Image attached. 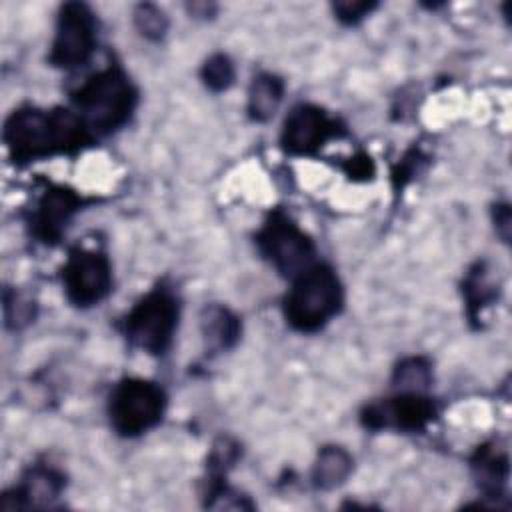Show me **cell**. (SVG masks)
Here are the masks:
<instances>
[{
	"label": "cell",
	"mask_w": 512,
	"mask_h": 512,
	"mask_svg": "<svg viewBox=\"0 0 512 512\" xmlns=\"http://www.w3.org/2000/svg\"><path fill=\"white\" fill-rule=\"evenodd\" d=\"M2 138L14 162H30L56 152L78 150L92 142V132L70 110L24 106L8 116Z\"/></svg>",
	"instance_id": "cell-1"
},
{
	"label": "cell",
	"mask_w": 512,
	"mask_h": 512,
	"mask_svg": "<svg viewBox=\"0 0 512 512\" xmlns=\"http://www.w3.org/2000/svg\"><path fill=\"white\" fill-rule=\"evenodd\" d=\"M72 100L90 132L108 134L130 120L138 102V90L118 66H108L82 82Z\"/></svg>",
	"instance_id": "cell-2"
},
{
	"label": "cell",
	"mask_w": 512,
	"mask_h": 512,
	"mask_svg": "<svg viewBox=\"0 0 512 512\" xmlns=\"http://www.w3.org/2000/svg\"><path fill=\"white\" fill-rule=\"evenodd\" d=\"M344 302L342 284L326 264H312L294 278L284 300L286 322L298 332H316L332 320Z\"/></svg>",
	"instance_id": "cell-3"
},
{
	"label": "cell",
	"mask_w": 512,
	"mask_h": 512,
	"mask_svg": "<svg viewBox=\"0 0 512 512\" xmlns=\"http://www.w3.org/2000/svg\"><path fill=\"white\" fill-rule=\"evenodd\" d=\"M178 326V300L168 288H154L124 318L126 338L148 354H164Z\"/></svg>",
	"instance_id": "cell-4"
},
{
	"label": "cell",
	"mask_w": 512,
	"mask_h": 512,
	"mask_svg": "<svg viewBox=\"0 0 512 512\" xmlns=\"http://www.w3.org/2000/svg\"><path fill=\"white\" fill-rule=\"evenodd\" d=\"M166 408L164 390L150 380L126 378L110 394L108 414L114 430L122 436H138L156 426Z\"/></svg>",
	"instance_id": "cell-5"
},
{
	"label": "cell",
	"mask_w": 512,
	"mask_h": 512,
	"mask_svg": "<svg viewBox=\"0 0 512 512\" xmlns=\"http://www.w3.org/2000/svg\"><path fill=\"white\" fill-rule=\"evenodd\" d=\"M262 256L284 276L296 278L314 264V244L284 212H272L256 234Z\"/></svg>",
	"instance_id": "cell-6"
},
{
	"label": "cell",
	"mask_w": 512,
	"mask_h": 512,
	"mask_svg": "<svg viewBox=\"0 0 512 512\" xmlns=\"http://www.w3.org/2000/svg\"><path fill=\"white\" fill-rule=\"evenodd\" d=\"M96 48V18L86 4L68 2L60 8L56 34L50 46V64L56 68L82 66Z\"/></svg>",
	"instance_id": "cell-7"
},
{
	"label": "cell",
	"mask_w": 512,
	"mask_h": 512,
	"mask_svg": "<svg viewBox=\"0 0 512 512\" xmlns=\"http://www.w3.org/2000/svg\"><path fill=\"white\" fill-rule=\"evenodd\" d=\"M62 282L74 306L88 308L98 304L112 288L108 256L90 248H72L62 268Z\"/></svg>",
	"instance_id": "cell-8"
},
{
	"label": "cell",
	"mask_w": 512,
	"mask_h": 512,
	"mask_svg": "<svg viewBox=\"0 0 512 512\" xmlns=\"http://www.w3.org/2000/svg\"><path fill=\"white\" fill-rule=\"evenodd\" d=\"M434 416L436 406L428 396L406 390L400 396L368 404L362 412V422L372 430L396 428L416 432L426 428V424H430Z\"/></svg>",
	"instance_id": "cell-9"
},
{
	"label": "cell",
	"mask_w": 512,
	"mask_h": 512,
	"mask_svg": "<svg viewBox=\"0 0 512 512\" xmlns=\"http://www.w3.org/2000/svg\"><path fill=\"white\" fill-rule=\"evenodd\" d=\"M340 132V124L328 112L314 104H300L284 120L282 146L290 154H312Z\"/></svg>",
	"instance_id": "cell-10"
},
{
	"label": "cell",
	"mask_w": 512,
	"mask_h": 512,
	"mask_svg": "<svg viewBox=\"0 0 512 512\" xmlns=\"http://www.w3.org/2000/svg\"><path fill=\"white\" fill-rule=\"evenodd\" d=\"M82 198L62 186L44 190L30 216L32 232L42 242H58L70 218L78 212Z\"/></svg>",
	"instance_id": "cell-11"
},
{
	"label": "cell",
	"mask_w": 512,
	"mask_h": 512,
	"mask_svg": "<svg viewBox=\"0 0 512 512\" xmlns=\"http://www.w3.org/2000/svg\"><path fill=\"white\" fill-rule=\"evenodd\" d=\"M64 488V478L58 470L50 466H34L22 478V484L14 490L12 508H28V506H48L52 500L60 496Z\"/></svg>",
	"instance_id": "cell-12"
},
{
	"label": "cell",
	"mask_w": 512,
	"mask_h": 512,
	"mask_svg": "<svg viewBox=\"0 0 512 512\" xmlns=\"http://www.w3.org/2000/svg\"><path fill=\"white\" fill-rule=\"evenodd\" d=\"M200 332L210 352H224L240 338V320L220 304H208L200 312Z\"/></svg>",
	"instance_id": "cell-13"
},
{
	"label": "cell",
	"mask_w": 512,
	"mask_h": 512,
	"mask_svg": "<svg viewBox=\"0 0 512 512\" xmlns=\"http://www.w3.org/2000/svg\"><path fill=\"white\" fill-rule=\"evenodd\" d=\"M472 468L476 472L478 484L486 492H490L492 496L500 494L508 478V456L498 444L490 442L478 448L472 458Z\"/></svg>",
	"instance_id": "cell-14"
},
{
	"label": "cell",
	"mask_w": 512,
	"mask_h": 512,
	"mask_svg": "<svg viewBox=\"0 0 512 512\" xmlns=\"http://www.w3.org/2000/svg\"><path fill=\"white\" fill-rule=\"evenodd\" d=\"M284 82L268 72L254 76L248 88V114L256 122H266L274 116L282 102Z\"/></svg>",
	"instance_id": "cell-15"
},
{
	"label": "cell",
	"mask_w": 512,
	"mask_h": 512,
	"mask_svg": "<svg viewBox=\"0 0 512 512\" xmlns=\"http://www.w3.org/2000/svg\"><path fill=\"white\" fill-rule=\"evenodd\" d=\"M352 472V458L340 446H324L312 468V480L318 488L330 490L340 486Z\"/></svg>",
	"instance_id": "cell-16"
},
{
	"label": "cell",
	"mask_w": 512,
	"mask_h": 512,
	"mask_svg": "<svg viewBox=\"0 0 512 512\" xmlns=\"http://www.w3.org/2000/svg\"><path fill=\"white\" fill-rule=\"evenodd\" d=\"M496 292H498V288L490 280L486 264L484 262L476 264L474 270L468 272L466 282H464V294H466L470 316L476 318L478 314H482V310L486 306H490V302L496 298Z\"/></svg>",
	"instance_id": "cell-17"
},
{
	"label": "cell",
	"mask_w": 512,
	"mask_h": 512,
	"mask_svg": "<svg viewBox=\"0 0 512 512\" xmlns=\"http://www.w3.org/2000/svg\"><path fill=\"white\" fill-rule=\"evenodd\" d=\"M202 80L204 84L214 90V92H222L226 88L232 86L234 82V64L230 62L228 56L224 54H214L210 56L204 66H202Z\"/></svg>",
	"instance_id": "cell-18"
},
{
	"label": "cell",
	"mask_w": 512,
	"mask_h": 512,
	"mask_svg": "<svg viewBox=\"0 0 512 512\" xmlns=\"http://www.w3.org/2000/svg\"><path fill=\"white\" fill-rule=\"evenodd\" d=\"M134 24L148 40H160L168 30L166 14L154 4H140L134 10Z\"/></svg>",
	"instance_id": "cell-19"
},
{
	"label": "cell",
	"mask_w": 512,
	"mask_h": 512,
	"mask_svg": "<svg viewBox=\"0 0 512 512\" xmlns=\"http://www.w3.org/2000/svg\"><path fill=\"white\" fill-rule=\"evenodd\" d=\"M394 378L408 392H420L430 382V366L424 358H408L396 368Z\"/></svg>",
	"instance_id": "cell-20"
},
{
	"label": "cell",
	"mask_w": 512,
	"mask_h": 512,
	"mask_svg": "<svg viewBox=\"0 0 512 512\" xmlns=\"http://www.w3.org/2000/svg\"><path fill=\"white\" fill-rule=\"evenodd\" d=\"M238 458V444L232 442L230 438H218L212 446V454H210V470L216 472V476H220L222 472H226L230 466H234Z\"/></svg>",
	"instance_id": "cell-21"
},
{
	"label": "cell",
	"mask_w": 512,
	"mask_h": 512,
	"mask_svg": "<svg viewBox=\"0 0 512 512\" xmlns=\"http://www.w3.org/2000/svg\"><path fill=\"white\" fill-rule=\"evenodd\" d=\"M334 14L340 22L344 24H356L360 22L366 14H370L376 4L374 2H362V0H354V2H336L332 4Z\"/></svg>",
	"instance_id": "cell-22"
},
{
	"label": "cell",
	"mask_w": 512,
	"mask_h": 512,
	"mask_svg": "<svg viewBox=\"0 0 512 512\" xmlns=\"http://www.w3.org/2000/svg\"><path fill=\"white\" fill-rule=\"evenodd\" d=\"M494 222H496V230L498 234L508 240L510 236V208L508 204H498L494 210Z\"/></svg>",
	"instance_id": "cell-23"
}]
</instances>
